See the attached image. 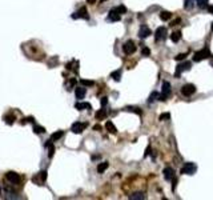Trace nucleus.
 <instances>
[{
  "label": "nucleus",
  "instance_id": "nucleus-40",
  "mask_svg": "<svg viewBox=\"0 0 213 200\" xmlns=\"http://www.w3.org/2000/svg\"><path fill=\"white\" fill-rule=\"evenodd\" d=\"M208 12L213 13V5H208Z\"/></svg>",
  "mask_w": 213,
  "mask_h": 200
},
{
  "label": "nucleus",
  "instance_id": "nucleus-29",
  "mask_svg": "<svg viewBox=\"0 0 213 200\" xmlns=\"http://www.w3.org/2000/svg\"><path fill=\"white\" fill-rule=\"evenodd\" d=\"M34 131H35V133H43V132H45V128H44V127H39V125H35Z\"/></svg>",
  "mask_w": 213,
  "mask_h": 200
},
{
  "label": "nucleus",
  "instance_id": "nucleus-4",
  "mask_svg": "<svg viewBox=\"0 0 213 200\" xmlns=\"http://www.w3.org/2000/svg\"><path fill=\"white\" fill-rule=\"evenodd\" d=\"M197 169V166L194 163H185L184 167L181 168V174L182 175H193Z\"/></svg>",
  "mask_w": 213,
  "mask_h": 200
},
{
  "label": "nucleus",
  "instance_id": "nucleus-15",
  "mask_svg": "<svg viewBox=\"0 0 213 200\" xmlns=\"http://www.w3.org/2000/svg\"><path fill=\"white\" fill-rule=\"evenodd\" d=\"M85 92H87V89H85L84 87H77L75 89V95L77 99H84L85 96Z\"/></svg>",
  "mask_w": 213,
  "mask_h": 200
},
{
  "label": "nucleus",
  "instance_id": "nucleus-20",
  "mask_svg": "<svg viewBox=\"0 0 213 200\" xmlns=\"http://www.w3.org/2000/svg\"><path fill=\"white\" fill-rule=\"evenodd\" d=\"M129 199L132 200H139V199H145V195L143 192H135L132 195H129Z\"/></svg>",
  "mask_w": 213,
  "mask_h": 200
},
{
  "label": "nucleus",
  "instance_id": "nucleus-25",
  "mask_svg": "<svg viewBox=\"0 0 213 200\" xmlns=\"http://www.w3.org/2000/svg\"><path fill=\"white\" fill-rule=\"evenodd\" d=\"M111 77H113V80L116 82H120V77H121V70H116L111 73Z\"/></svg>",
  "mask_w": 213,
  "mask_h": 200
},
{
  "label": "nucleus",
  "instance_id": "nucleus-13",
  "mask_svg": "<svg viewBox=\"0 0 213 200\" xmlns=\"http://www.w3.org/2000/svg\"><path fill=\"white\" fill-rule=\"evenodd\" d=\"M150 35V29L148 25H141L139 29V37L140 39H147Z\"/></svg>",
  "mask_w": 213,
  "mask_h": 200
},
{
  "label": "nucleus",
  "instance_id": "nucleus-39",
  "mask_svg": "<svg viewBox=\"0 0 213 200\" xmlns=\"http://www.w3.org/2000/svg\"><path fill=\"white\" fill-rule=\"evenodd\" d=\"M106 101H108V100H106V97H103V99H101V106H105Z\"/></svg>",
  "mask_w": 213,
  "mask_h": 200
},
{
  "label": "nucleus",
  "instance_id": "nucleus-8",
  "mask_svg": "<svg viewBox=\"0 0 213 200\" xmlns=\"http://www.w3.org/2000/svg\"><path fill=\"white\" fill-rule=\"evenodd\" d=\"M45 180H47V171H41L36 176L32 178V181H34L35 184H37V186H41Z\"/></svg>",
  "mask_w": 213,
  "mask_h": 200
},
{
  "label": "nucleus",
  "instance_id": "nucleus-12",
  "mask_svg": "<svg viewBox=\"0 0 213 200\" xmlns=\"http://www.w3.org/2000/svg\"><path fill=\"white\" fill-rule=\"evenodd\" d=\"M120 19H121V15L117 12L116 8H112L108 13V20L109 22H119Z\"/></svg>",
  "mask_w": 213,
  "mask_h": 200
},
{
  "label": "nucleus",
  "instance_id": "nucleus-43",
  "mask_svg": "<svg viewBox=\"0 0 213 200\" xmlns=\"http://www.w3.org/2000/svg\"><path fill=\"white\" fill-rule=\"evenodd\" d=\"M212 31H213V23H212Z\"/></svg>",
  "mask_w": 213,
  "mask_h": 200
},
{
  "label": "nucleus",
  "instance_id": "nucleus-21",
  "mask_svg": "<svg viewBox=\"0 0 213 200\" xmlns=\"http://www.w3.org/2000/svg\"><path fill=\"white\" fill-rule=\"evenodd\" d=\"M4 121L7 124H13V121H15V116L12 115V113H7V115H4Z\"/></svg>",
  "mask_w": 213,
  "mask_h": 200
},
{
  "label": "nucleus",
  "instance_id": "nucleus-19",
  "mask_svg": "<svg viewBox=\"0 0 213 200\" xmlns=\"http://www.w3.org/2000/svg\"><path fill=\"white\" fill-rule=\"evenodd\" d=\"M108 167H109V163H106V162L100 163L99 166H97V172H99V174H103V172H104Z\"/></svg>",
  "mask_w": 213,
  "mask_h": 200
},
{
  "label": "nucleus",
  "instance_id": "nucleus-6",
  "mask_svg": "<svg viewBox=\"0 0 213 200\" xmlns=\"http://www.w3.org/2000/svg\"><path fill=\"white\" fill-rule=\"evenodd\" d=\"M189 70H191V63H189V61L181 63V64H179V65L176 67V72H174V76H176V77H180L181 72H184V71H189Z\"/></svg>",
  "mask_w": 213,
  "mask_h": 200
},
{
  "label": "nucleus",
  "instance_id": "nucleus-17",
  "mask_svg": "<svg viewBox=\"0 0 213 200\" xmlns=\"http://www.w3.org/2000/svg\"><path fill=\"white\" fill-rule=\"evenodd\" d=\"M180 39H181V32L180 31H176V32H172V34H171V40H172L173 43L180 41Z\"/></svg>",
  "mask_w": 213,
  "mask_h": 200
},
{
  "label": "nucleus",
  "instance_id": "nucleus-37",
  "mask_svg": "<svg viewBox=\"0 0 213 200\" xmlns=\"http://www.w3.org/2000/svg\"><path fill=\"white\" fill-rule=\"evenodd\" d=\"M176 183H177V179L173 178V184H172V190H173V191L176 190Z\"/></svg>",
  "mask_w": 213,
  "mask_h": 200
},
{
  "label": "nucleus",
  "instance_id": "nucleus-24",
  "mask_svg": "<svg viewBox=\"0 0 213 200\" xmlns=\"http://www.w3.org/2000/svg\"><path fill=\"white\" fill-rule=\"evenodd\" d=\"M171 17H172V13L168 12V11H162V12L160 13V19L164 20V22H165V20H169Z\"/></svg>",
  "mask_w": 213,
  "mask_h": 200
},
{
  "label": "nucleus",
  "instance_id": "nucleus-42",
  "mask_svg": "<svg viewBox=\"0 0 213 200\" xmlns=\"http://www.w3.org/2000/svg\"><path fill=\"white\" fill-rule=\"evenodd\" d=\"M0 195H1V188H0Z\"/></svg>",
  "mask_w": 213,
  "mask_h": 200
},
{
  "label": "nucleus",
  "instance_id": "nucleus-11",
  "mask_svg": "<svg viewBox=\"0 0 213 200\" xmlns=\"http://www.w3.org/2000/svg\"><path fill=\"white\" fill-rule=\"evenodd\" d=\"M167 37V28L165 27H159L155 32V39L156 41H161Z\"/></svg>",
  "mask_w": 213,
  "mask_h": 200
},
{
  "label": "nucleus",
  "instance_id": "nucleus-27",
  "mask_svg": "<svg viewBox=\"0 0 213 200\" xmlns=\"http://www.w3.org/2000/svg\"><path fill=\"white\" fill-rule=\"evenodd\" d=\"M125 111H132V112H135V113H137V115H141V111L139 108H136V107H125Z\"/></svg>",
  "mask_w": 213,
  "mask_h": 200
},
{
  "label": "nucleus",
  "instance_id": "nucleus-26",
  "mask_svg": "<svg viewBox=\"0 0 213 200\" xmlns=\"http://www.w3.org/2000/svg\"><path fill=\"white\" fill-rule=\"evenodd\" d=\"M208 1L209 0H196L197 5H199V8H201V10H204L205 7H208Z\"/></svg>",
  "mask_w": 213,
  "mask_h": 200
},
{
  "label": "nucleus",
  "instance_id": "nucleus-22",
  "mask_svg": "<svg viewBox=\"0 0 213 200\" xmlns=\"http://www.w3.org/2000/svg\"><path fill=\"white\" fill-rule=\"evenodd\" d=\"M106 118V111L105 109H99V111L96 112V119L97 120H103V119Z\"/></svg>",
  "mask_w": 213,
  "mask_h": 200
},
{
  "label": "nucleus",
  "instance_id": "nucleus-7",
  "mask_svg": "<svg viewBox=\"0 0 213 200\" xmlns=\"http://www.w3.org/2000/svg\"><path fill=\"white\" fill-rule=\"evenodd\" d=\"M71 17H72V19H85V20L89 19L88 12H87V8H85V7H81L77 12L72 13V16H71Z\"/></svg>",
  "mask_w": 213,
  "mask_h": 200
},
{
  "label": "nucleus",
  "instance_id": "nucleus-35",
  "mask_svg": "<svg viewBox=\"0 0 213 200\" xmlns=\"http://www.w3.org/2000/svg\"><path fill=\"white\" fill-rule=\"evenodd\" d=\"M141 53H143L144 56H149V53H150V51L149 48H147V47H144L143 49H141Z\"/></svg>",
  "mask_w": 213,
  "mask_h": 200
},
{
  "label": "nucleus",
  "instance_id": "nucleus-41",
  "mask_svg": "<svg viewBox=\"0 0 213 200\" xmlns=\"http://www.w3.org/2000/svg\"><path fill=\"white\" fill-rule=\"evenodd\" d=\"M87 3H88V4H95V3H96V0H87Z\"/></svg>",
  "mask_w": 213,
  "mask_h": 200
},
{
  "label": "nucleus",
  "instance_id": "nucleus-30",
  "mask_svg": "<svg viewBox=\"0 0 213 200\" xmlns=\"http://www.w3.org/2000/svg\"><path fill=\"white\" fill-rule=\"evenodd\" d=\"M81 84L88 85V87H92V85L95 84V82H92V80H81Z\"/></svg>",
  "mask_w": 213,
  "mask_h": 200
},
{
  "label": "nucleus",
  "instance_id": "nucleus-32",
  "mask_svg": "<svg viewBox=\"0 0 213 200\" xmlns=\"http://www.w3.org/2000/svg\"><path fill=\"white\" fill-rule=\"evenodd\" d=\"M116 10H117V12H119L120 15H123V13L127 12V8L124 7V5H119V7H116Z\"/></svg>",
  "mask_w": 213,
  "mask_h": 200
},
{
  "label": "nucleus",
  "instance_id": "nucleus-33",
  "mask_svg": "<svg viewBox=\"0 0 213 200\" xmlns=\"http://www.w3.org/2000/svg\"><path fill=\"white\" fill-rule=\"evenodd\" d=\"M171 119V115L169 113H162V115H160V120H169Z\"/></svg>",
  "mask_w": 213,
  "mask_h": 200
},
{
  "label": "nucleus",
  "instance_id": "nucleus-38",
  "mask_svg": "<svg viewBox=\"0 0 213 200\" xmlns=\"http://www.w3.org/2000/svg\"><path fill=\"white\" fill-rule=\"evenodd\" d=\"M93 130H95V131H100V130H101V127H100L99 124H96V125L93 127Z\"/></svg>",
  "mask_w": 213,
  "mask_h": 200
},
{
  "label": "nucleus",
  "instance_id": "nucleus-14",
  "mask_svg": "<svg viewBox=\"0 0 213 200\" xmlns=\"http://www.w3.org/2000/svg\"><path fill=\"white\" fill-rule=\"evenodd\" d=\"M162 174H164L165 180H172V179L174 178V171H173V168H171V167H167Z\"/></svg>",
  "mask_w": 213,
  "mask_h": 200
},
{
  "label": "nucleus",
  "instance_id": "nucleus-34",
  "mask_svg": "<svg viewBox=\"0 0 213 200\" xmlns=\"http://www.w3.org/2000/svg\"><path fill=\"white\" fill-rule=\"evenodd\" d=\"M193 1H194V0H186L185 4H184V7L186 8V10H189V8L192 7V4H193Z\"/></svg>",
  "mask_w": 213,
  "mask_h": 200
},
{
  "label": "nucleus",
  "instance_id": "nucleus-31",
  "mask_svg": "<svg viewBox=\"0 0 213 200\" xmlns=\"http://www.w3.org/2000/svg\"><path fill=\"white\" fill-rule=\"evenodd\" d=\"M185 58H186V53H179V55L174 58V60H177V61H180V60H185Z\"/></svg>",
  "mask_w": 213,
  "mask_h": 200
},
{
  "label": "nucleus",
  "instance_id": "nucleus-23",
  "mask_svg": "<svg viewBox=\"0 0 213 200\" xmlns=\"http://www.w3.org/2000/svg\"><path fill=\"white\" fill-rule=\"evenodd\" d=\"M63 135H64L63 131H57V132H55V133H53V135L51 136V142H56V140L61 139V138H63Z\"/></svg>",
  "mask_w": 213,
  "mask_h": 200
},
{
  "label": "nucleus",
  "instance_id": "nucleus-10",
  "mask_svg": "<svg viewBox=\"0 0 213 200\" xmlns=\"http://www.w3.org/2000/svg\"><path fill=\"white\" fill-rule=\"evenodd\" d=\"M87 123H80V121H76V123L72 124V127H71V131H72L73 133H81L83 131L87 128Z\"/></svg>",
  "mask_w": 213,
  "mask_h": 200
},
{
  "label": "nucleus",
  "instance_id": "nucleus-1",
  "mask_svg": "<svg viewBox=\"0 0 213 200\" xmlns=\"http://www.w3.org/2000/svg\"><path fill=\"white\" fill-rule=\"evenodd\" d=\"M211 52H209V48L208 47H205V48H203V49H200V51H197V52H194V55H193V61H201V60H204V59H208V58H211Z\"/></svg>",
  "mask_w": 213,
  "mask_h": 200
},
{
  "label": "nucleus",
  "instance_id": "nucleus-16",
  "mask_svg": "<svg viewBox=\"0 0 213 200\" xmlns=\"http://www.w3.org/2000/svg\"><path fill=\"white\" fill-rule=\"evenodd\" d=\"M75 108L79 109V111H83V109H91L92 108V106H91L89 103H76Z\"/></svg>",
  "mask_w": 213,
  "mask_h": 200
},
{
  "label": "nucleus",
  "instance_id": "nucleus-9",
  "mask_svg": "<svg viewBox=\"0 0 213 200\" xmlns=\"http://www.w3.org/2000/svg\"><path fill=\"white\" fill-rule=\"evenodd\" d=\"M194 92H196V87L193 84H185L181 87V94L184 96H192Z\"/></svg>",
  "mask_w": 213,
  "mask_h": 200
},
{
  "label": "nucleus",
  "instance_id": "nucleus-2",
  "mask_svg": "<svg viewBox=\"0 0 213 200\" xmlns=\"http://www.w3.org/2000/svg\"><path fill=\"white\" fill-rule=\"evenodd\" d=\"M171 92H172V89H171V83L169 82H162V94L159 95L157 100L165 101L168 96H171Z\"/></svg>",
  "mask_w": 213,
  "mask_h": 200
},
{
  "label": "nucleus",
  "instance_id": "nucleus-36",
  "mask_svg": "<svg viewBox=\"0 0 213 200\" xmlns=\"http://www.w3.org/2000/svg\"><path fill=\"white\" fill-rule=\"evenodd\" d=\"M180 22H181V19H180V17H177L176 20H173V22L171 23V25H172V27H173V25H177V24H179Z\"/></svg>",
  "mask_w": 213,
  "mask_h": 200
},
{
  "label": "nucleus",
  "instance_id": "nucleus-3",
  "mask_svg": "<svg viewBox=\"0 0 213 200\" xmlns=\"http://www.w3.org/2000/svg\"><path fill=\"white\" fill-rule=\"evenodd\" d=\"M123 51H124V53H125V55H132V53H135L136 52V44H135V41H132V40L125 41V43L123 44Z\"/></svg>",
  "mask_w": 213,
  "mask_h": 200
},
{
  "label": "nucleus",
  "instance_id": "nucleus-28",
  "mask_svg": "<svg viewBox=\"0 0 213 200\" xmlns=\"http://www.w3.org/2000/svg\"><path fill=\"white\" fill-rule=\"evenodd\" d=\"M157 97H159L157 92H152V94H150V96H149V99H148V103H152V101H155Z\"/></svg>",
  "mask_w": 213,
  "mask_h": 200
},
{
  "label": "nucleus",
  "instance_id": "nucleus-5",
  "mask_svg": "<svg viewBox=\"0 0 213 200\" xmlns=\"http://www.w3.org/2000/svg\"><path fill=\"white\" fill-rule=\"evenodd\" d=\"M5 179H7L8 181H10L11 184H19L20 180H22V178H20L19 174H16V172H7V175H5Z\"/></svg>",
  "mask_w": 213,
  "mask_h": 200
},
{
  "label": "nucleus",
  "instance_id": "nucleus-18",
  "mask_svg": "<svg viewBox=\"0 0 213 200\" xmlns=\"http://www.w3.org/2000/svg\"><path fill=\"white\" fill-rule=\"evenodd\" d=\"M105 128H106V130H108V132H111V133H116V132H117L116 127H115V124L112 123L111 120H109V121H106V124H105Z\"/></svg>",
  "mask_w": 213,
  "mask_h": 200
}]
</instances>
